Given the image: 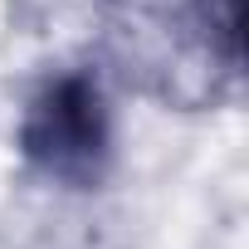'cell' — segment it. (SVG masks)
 I'll list each match as a JSON object with an SVG mask.
<instances>
[{
    "label": "cell",
    "mask_w": 249,
    "mask_h": 249,
    "mask_svg": "<svg viewBox=\"0 0 249 249\" xmlns=\"http://www.w3.org/2000/svg\"><path fill=\"white\" fill-rule=\"evenodd\" d=\"M20 157L69 191H93L112 161V112L93 73L49 78L20 117Z\"/></svg>",
    "instance_id": "6da1fadb"
}]
</instances>
